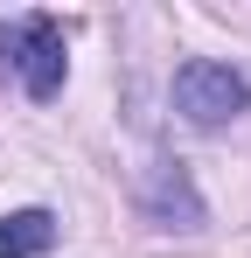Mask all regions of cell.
<instances>
[{
  "label": "cell",
  "mask_w": 251,
  "mask_h": 258,
  "mask_svg": "<svg viewBox=\"0 0 251 258\" xmlns=\"http://www.w3.org/2000/svg\"><path fill=\"white\" fill-rule=\"evenodd\" d=\"M0 56H7V70L21 77V91L49 105L63 77H70V56H63V28H56V14H14V21H0Z\"/></svg>",
  "instance_id": "6da1fadb"
},
{
  "label": "cell",
  "mask_w": 251,
  "mask_h": 258,
  "mask_svg": "<svg viewBox=\"0 0 251 258\" xmlns=\"http://www.w3.org/2000/svg\"><path fill=\"white\" fill-rule=\"evenodd\" d=\"M174 112L189 119V126H230L237 112H251V84L230 70V63H209V56H196V63H181L174 70Z\"/></svg>",
  "instance_id": "7a4b0ae2"
},
{
  "label": "cell",
  "mask_w": 251,
  "mask_h": 258,
  "mask_svg": "<svg viewBox=\"0 0 251 258\" xmlns=\"http://www.w3.org/2000/svg\"><path fill=\"white\" fill-rule=\"evenodd\" d=\"M140 203H147V216H154L161 230H196V223H203V196H196V181H189L181 161H154Z\"/></svg>",
  "instance_id": "3957f363"
},
{
  "label": "cell",
  "mask_w": 251,
  "mask_h": 258,
  "mask_svg": "<svg viewBox=\"0 0 251 258\" xmlns=\"http://www.w3.org/2000/svg\"><path fill=\"white\" fill-rule=\"evenodd\" d=\"M42 251H56V210L0 216V258H42Z\"/></svg>",
  "instance_id": "277c9868"
}]
</instances>
